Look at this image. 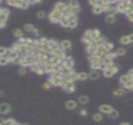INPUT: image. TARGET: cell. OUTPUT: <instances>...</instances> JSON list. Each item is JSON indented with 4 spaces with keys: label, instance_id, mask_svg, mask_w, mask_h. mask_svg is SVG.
Here are the masks:
<instances>
[{
    "label": "cell",
    "instance_id": "1",
    "mask_svg": "<svg viewBox=\"0 0 133 125\" xmlns=\"http://www.w3.org/2000/svg\"><path fill=\"white\" fill-rule=\"evenodd\" d=\"M115 2H111V1H102V3L101 5V8L102 9V11L104 12H108L111 9V4L114 3Z\"/></svg>",
    "mask_w": 133,
    "mask_h": 125
},
{
    "label": "cell",
    "instance_id": "2",
    "mask_svg": "<svg viewBox=\"0 0 133 125\" xmlns=\"http://www.w3.org/2000/svg\"><path fill=\"white\" fill-rule=\"evenodd\" d=\"M11 111V106L7 103L0 104V113L1 114H7Z\"/></svg>",
    "mask_w": 133,
    "mask_h": 125
},
{
    "label": "cell",
    "instance_id": "3",
    "mask_svg": "<svg viewBox=\"0 0 133 125\" xmlns=\"http://www.w3.org/2000/svg\"><path fill=\"white\" fill-rule=\"evenodd\" d=\"M66 7H67V5L65 4L64 2H59L58 3H56L55 6V9L58 10L59 12H62V14L65 12Z\"/></svg>",
    "mask_w": 133,
    "mask_h": 125
},
{
    "label": "cell",
    "instance_id": "4",
    "mask_svg": "<svg viewBox=\"0 0 133 125\" xmlns=\"http://www.w3.org/2000/svg\"><path fill=\"white\" fill-rule=\"evenodd\" d=\"M112 110V107L109 105H101V106L99 107V110L101 112V113H109L111 110Z\"/></svg>",
    "mask_w": 133,
    "mask_h": 125
},
{
    "label": "cell",
    "instance_id": "5",
    "mask_svg": "<svg viewBox=\"0 0 133 125\" xmlns=\"http://www.w3.org/2000/svg\"><path fill=\"white\" fill-rule=\"evenodd\" d=\"M76 106H77V103L75 101H72V100H69L65 103V107L69 110H73L75 108H76Z\"/></svg>",
    "mask_w": 133,
    "mask_h": 125
},
{
    "label": "cell",
    "instance_id": "6",
    "mask_svg": "<svg viewBox=\"0 0 133 125\" xmlns=\"http://www.w3.org/2000/svg\"><path fill=\"white\" fill-rule=\"evenodd\" d=\"M102 63L105 66L106 68H108L109 67H111V66L114 65L112 60H111V59H108V58H105V57L102 60Z\"/></svg>",
    "mask_w": 133,
    "mask_h": 125
},
{
    "label": "cell",
    "instance_id": "7",
    "mask_svg": "<svg viewBox=\"0 0 133 125\" xmlns=\"http://www.w3.org/2000/svg\"><path fill=\"white\" fill-rule=\"evenodd\" d=\"M64 88L68 92H73L75 91V85L73 84V83H68Z\"/></svg>",
    "mask_w": 133,
    "mask_h": 125
},
{
    "label": "cell",
    "instance_id": "8",
    "mask_svg": "<svg viewBox=\"0 0 133 125\" xmlns=\"http://www.w3.org/2000/svg\"><path fill=\"white\" fill-rule=\"evenodd\" d=\"M61 46L62 49H69L71 47V42L69 40H64L61 42Z\"/></svg>",
    "mask_w": 133,
    "mask_h": 125
},
{
    "label": "cell",
    "instance_id": "9",
    "mask_svg": "<svg viewBox=\"0 0 133 125\" xmlns=\"http://www.w3.org/2000/svg\"><path fill=\"white\" fill-rule=\"evenodd\" d=\"M59 80H60V78H57V77L51 76V77H50L48 81L51 83V84L55 85V86H57V85L59 84Z\"/></svg>",
    "mask_w": 133,
    "mask_h": 125
},
{
    "label": "cell",
    "instance_id": "10",
    "mask_svg": "<svg viewBox=\"0 0 133 125\" xmlns=\"http://www.w3.org/2000/svg\"><path fill=\"white\" fill-rule=\"evenodd\" d=\"M116 21V18L114 15H111V14H108L106 16V22L108 23V24H113Z\"/></svg>",
    "mask_w": 133,
    "mask_h": 125
},
{
    "label": "cell",
    "instance_id": "11",
    "mask_svg": "<svg viewBox=\"0 0 133 125\" xmlns=\"http://www.w3.org/2000/svg\"><path fill=\"white\" fill-rule=\"evenodd\" d=\"M125 9V6L124 5H123L122 2H119V3H118V5L117 6H116L115 11H116V12H121V13H124Z\"/></svg>",
    "mask_w": 133,
    "mask_h": 125
},
{
    "label": "cell",
    "instance_id": "12",
    "mask_svg": "<svg viewBox=\"0 0 133 125\" xmlns=\"http://www.w3.org/2000/svg\"><path fill=\"white\" fill-rule=\"evenodd\" d=\"M78 100L79 102V103H81V104H86V103H88L89 99V98L86 96V95H82V96L79 97Z\"/></svg>",
    "mask_w": 133,
    "mask_h": 125
},
{
    "label": "cell",
    "instance_id": "13",
    "mask_svg": "<svg viewBox=\"0 0 133 125\" xmlns=\"http://www.w3.org/2000/svg\"><path fill=\"white\" fill-rule=\"evenodd\" d=\"M120 42L121 44L123 45H127V44H129V43H131V42L130 40H129V38H128V36H122V37L120 39Z\"/></svg>",
    "mask_w": 133,
    "mask_h": 125
},
{
    "label": "cell",
    "instance_id": "14",
    "mask_svg": "<svg viewBox=\"0 0 133 125\" xmlns=\"http://www.w3.org/2000/svg\"><path fill=\"white\" fill-rule=\"evenodd\" d=\"M108 114V116L112 118V119H115V118H117L118 117V111L117 110H111V112H110Z\"/></svg>",
    "mask_w": 133,
    "mask_h": 125
},
{
    "label": "cell",
    "instance_id": "15",
    "mask_svg": "<svg viewBox=\"0 0 133 125\" xmlns=\"http://www.w3.org/2000/svg\"><path fill=\"white\" fill-rule=\"evenodd\" d=\"M59 23H60V24L62 26V27L64 28H68V24H69V21L66 20L65 17H64V15H63V17L60 19V21H59Z\"/></svg>",
    "mask_w": 133,
    "mask_h": 125
},
{
    "label": "cell",
    "instance_id": "16",
    "mask_svg": "<svg viewBox=\"0 0 133 125\" xmlns=\"http://www.w3.org/2000/svg\"><path fill=\"white\" fill-rule=\"evenodd\" d=\"M92 38H101V31L98 29H94V31H92Z\"/></svg>",
    "mask_w": 133,
    "mask_h": 125
},
{
    "label": "cell",
    "instance_id": "17",
    "mask_svg": "<svg viewBox=\"0 0 133 125\" xmlns=\"http://www.w3.org/2000/svg\"><path fill=\"white\" fill-rule=\"evenodd\" d=\"M103 45H104V49L108 52H110L111 50H112L113 48H114V45H113V44L110 43V42H106V43H104V44H103Z\"/></svg>",
    "mask_w": 133,
    "mask_h": 125
},
{
    "label": "cell",
    "instance_id": "18",
    "mask_svg": "<svg viewBox=\"0 0 133 125\" xmlns=\"http://www.w3.org/2000/svg\"><path fill=\"white\" fill-rule=\"evenodd\" d=\"M88 77L92 79V80H96L99 77V74L97 73V71H92L90 74L88 75Z\"/></svg>",
    "mask_w": 133,
    "mask_h": 125
},
{
    "label": "cell",
    "instance_id": "19",
    "mask_svg": "<svg viewBox=\"0 0 133 125\" xmlns=\"http://www.w3.org/2000/svg\"><path fill=\"white\" fill-rule=\"evenodd\" d=\"M13 35H14L16 37H17V38H20L23 36V32L21 31L20 29H18V28H16L14 29V30L13 31Z\"/></svg>",
    "mask_w": 133,
    "mask_h": 125
},
{
    "label": "cell",
    "instance_id": "20",
    "mask_svg": "<svg viewBox=\"0 0 133 125\" xmlns=\"http://www.w3.org/2000/svg\"><path fill=\"white\" fill-rule=\"evenodd\" d=\"M88 74L85 73V72H81V73L77 74V79H79V80H86Z\"/></svg>",
    "mask_w": 133,
    "mask_h": 125
},
{
    "label": "cell",
    "instance_id": "21",
    "mask_svg": "<svg viewBox=\"0 0 133 125\" xmlns=\"http://www.w3.org/2000/svg\"><path fill=\"white\" fill-rule=\"evenodd\" d=\"M49 20H50V21H51V22L55 23H55L59 22V21H60V19H59L58 17L54 16V15L51 14H50V15H49Z\"/></svg>",
    "mask_w": 133,
    "mask_h": 125
},
{
    "label": "cell",
    "instance_id": "22",
    "mask_svg": "<svg viewBox=\"0 0 133 125\" xmlns=\"http://www.w3.org/2000/svg\"><path fill=\"white\" fill-rule=\"evenodd\" d=\"M69 6L70 7H76V6H79V3L78 1H75V0H72V1H70L69 2H66Z\"/></svg>",
    "mask_w": 133,
    "mask_h": 125
},
{
    "label": "cell",
    "instance_id": "23",
    "mask_svg": "<svg viewBox=\"0 0 133 125\" xmlns=\"http://www.w3.org/2000/svg\"><path fill=\"white\" fill-rule=\"evenodd\" d=\"M24 30H25L26 31L31 32V31H33V29L34 28V25L31 24H26L24 25Z\"/></svg>",
    "mask_w": 133,
    "mask_h": 125
},
{
    "label": "cell",
    "instance_id": "24",
    "mask_svg": "<svg viewBox=\"0 0 133 125\" xmlns=\"http://www.w3.org/2000/svg\"><path fill=\"white\" fill-rule=\"evenodd\" d=\"M123 87H124L125 88H126L127 90H132V88H133L132 81H129L127 82L126 84H123Z\"/></svg>",
    "mask_w": 133,
    "mask_h": 125
},
{
    "label": "cell",
    "instance_id": "25",
    "mask_svg": "<svg viewBox=\"0 0 133 125\" xmlns=\"http://www.w3.org/2000/svg\"><path fill=\"white\" fill-rule=\"evenodd\" d=\"M93 119H94V121H97V122H99V121L102 120L103 119V116L101 114V113H96L94 115V117H93Z\"/></svg>",
    "mask_w": 133,
    "mask_h": 125
},
{
    "label": "cell",
    "instance_id": "26",
    "mask_svg": "<svg viewBox=\"0 0 133 125\" xmlns=\"http://www.w3.org/2000/svg\"><path fill=\"white\" fill-rule=\"evenodd\" d=\"M116 55L117 56H123L126 53V49L125 48H119L117 51H116Z\"/></svg>",
    "mask_w": 133,
    "mask_h": 125
},
{
    "label": "cell",
    "instance_id": "27",
    "mask_svg": "<svg viewBox=\"0 0 133 125\" xmlns=\"http://www.w3.org/2000/svg\"><path fill=\"white\" fill-rule=\"evenodd\" d=\"M120 81H121V83L122 84V85L126 84L127 82H128L129 80H128L127 75H122V76H121V77H120Z\"/></svg>",
    "mask_w": 133,
    "mask_h": 125
},
{
    "label": "cell",
    "instance_id": "28",
    "mask_svg": "<svg viewBox=\"0 0 133 125\" xmlns=\"http://www.w3.org/2000/svg\"><path fill=\"white\" fill-rule=\"evenodd\" d=\"M102 3V1H96V0H93V1L89 2V4H90L93 7H95V6H101Z\"/></svg>",
    "mask_w": 133,
    "mask_h": 125
},
{
    "label": "cell",
    "instance_id": "29",
    "mask_svg": "<svg viewBox=\"0 0 133 125\" xmlns=\"http://www.w3.org/2000/svg\"><path fill=\"white\" fill-rule=\"evenodd\" d=\"M123 94H124V91L122 89H117L114 91V95L116 97H120L123 95Z\"/></svg>",
    "mask_w": 133,
    "mask_h": 125
},
{
    "label": "cell",
    "instance_id": "30",
    "mask_svg": "<svg viewBox=\"0 0 133 125\" xmlns=\"http://www.w3.org/2000/svg\"><path fill=\"white\" fill-rule=\"evenodd\" d=\"M107 69H108L109 70H111V73L114 74H116L117 72L118 71V67H116V66H114V65H112V66H111V67H108Z\"/></svg>",
    "mask_w": 133,
    "mask_h": 125
},
{
    "label": "cell",
    "instance_id": "31",
    "mask_svg": "<svg viewBox=\"0 0 133 125\" xmlns=\"http://www.w3.org/2000/svg\"><path fill=\"white\" fill-rule=\"evenodd\" d=\"M93 12L95 14H100L102 13V9L101 6H95V7H93Z\"/></svg>",
    "mask_w": 133,
    "mask_h": 125
},
{
    "label": "cell",
    "instance_id": "32",
    "mask_svg": "<svg viewBox=\"0 0 133 125\" xmlns=\"http://www.w3.org/2000/svg\"><path fill=\"white\" fill-rule=\"evenodd\" d=\"M77 26V21H69V24H68V28H74Z\"/></svg>",
    "mask_w": 133,
    "mask_h": 125
},
{
    "label": "cell",
    "instance_id": "33",
    "mask_svg": "<svg viewBox=\"0 0 133 125\" xmlns=\"http://www.w3.org/2000/svg\"><path fill=\"white\" fill-rule=\"evenodd\" d=\"M79 11H80V7H79V6H76V7H71V9H70V13H72V14H76V15Z\"/></svg>",
    "mask_w": 133,
    "mask_h": 125
},
{
    "label": "cell",
    "instance_id": "34",
    "mask_svg": "<svg viewBox=\"0 0 133 125\" xmlns=\"http://www.w3.org/2000/svg\"><path fill=\"white\" fill-rule=\"evenodd\" d=\"M104 75L106 77H111L113 76V74L111 73V70H108V69H105V70H104Z\"/></svg>",
    "mask_w": 133,
    "mask_h": 125
},
{
    "label": "cell",
    "instance_id": "35",
    "mask_svg": "<svg viewBox=\"0 0 133 125\" xmlns=\"http://www.w3.org/2000/svg\"><path fill=\"white\" fill-rule=\"evenodd\" d=\"M29 6H30V1H23V3L20 6V8L25 9H27L29 7Z\"/></svg>",
    "mask_w": 133,
    "mask_h": 125
},
{
    "label": "cell",
    "instance_id": "36",
    "mask_svg": "<svg viewBox=\"0 0 133 125\" xmlns=\"http://www.w3.org/2000/svg\"><path fill=\"white\" fill-rule=\"evenodd\" d=\"M48 41L46 38H41V39L39 40L40 44H41L42 45H48Z\"/></svg>",
    "mask_w": 133,
    "mask_h": 125
},
{
    "label": "cell",
    "instance_id": "37",
    "mask_svg": "<svg viewBox=\"0 0 133 125\" xmlns=\"http://www.w3.org/2000/svg\"><path fill=\"white\" fill-rule=\"evenodd\" d=\"M37 16L39 18V19H42L44 18L45 16V12L43 11V10H41V11H38V14H37Z\"/></svg>",
    "mask_w": 133,
    "mask_h": 125
},
{
    "label": "cell",
    "instance_id": "38",
    "mask_svg": "<svg viewBox=\"0 0 133 125\" xmlns=\"http://www.w3.org/2000/svg\"><path fill=\"white\" fill-rule=\"evenodd\" d=\"M9 62V60L7 58L5 57H1L0 58V65H6Z\"/></svg>",
    "mask_w": 133,
    "mask_h": 125
},
{
    "label": "cell",
    "instance_id": "39",
    "mask_svg": "<svg viewBox=\"0 0 133 125\" xmlns=\"http://www.w3.org/2000/svg\"><path fill=\"white\" fill-rule=\"evenodd\" d=\"M2 14V15H5V16H9V10L7 9V8H3V9H1V14Z\"/></svg>",
    "mask_w": 133,
    "mask_h": 125
},
{
    "label": "cell",
    "instance_id": "40",
    "mask_svg": "<svg viewBox=\"0 0 133 125\" xmlns=\"http://www.w3.org/2000/svg\"><path fill=\"white\" fill-rule=\"evenodd\" d=\"M93 38H89V37H86V36H84L83 37V38L82 39V42H84L86 44H88L89 42L91 41V39H92Z\"/></svg>",
    "mask_w": 133,
    "mask_h": 125
},
{
    "label": "cell",
    "instance_id": "41",
    "mask_svg": "<svg viewBox=\"0 0 133 125\" xmlns=\"http://www.w3.org/2000/svg\"><path fill=\"white\" fill-rule=\"evenodd\" d=\"M26 73V70H25L24 68H20V69H19V70H18V74H19V75H21V76H23V75H24Z\"/></svg>",
    "mask_w": 133,
    "mask_h": 125
},
{
    "label": "cell",
    "instance_id": "42",
    "mask_svg": "<svg viewBox=\"0 0 133 125\" xmlns=\"http://www.w3.org/2000/svg\"><path fill=\"white\" fill-rule=\"evenodd\" d=\"M51 83H50L49 81H48V82H46V83L44 84V85H43V88H44V89H49V88H51Z\"/></svg>",
    "mask_w": 133,
    "mask_h": 125
},
{
    "label": "cell",
    "instance_id": "43",
    "mask_svg": "<svg viewBox=\"0 0 133 125\" xmlns=\"http://www.w3.org/2000/svg\"><path fill=\"white\" fill-rule=\"evenodd\" d=\"M18 43L26 45V38H24V37H20V38H19Z\"/></svg>",
    "mask_w": 133,
    "mask_h": 125
},
{
    "label": "cell",
    "instance_id": "44",
    "mask_svg": "<svg viewBox=\"0 0 133 125\" xmlns=\"http://www.w3.org/2000/svg\"><path fill=\"white\" fill-rule=\"evenodd\" d=\"M84 36H86V37L92 38V31H91V30H87V31H86L85 34H84Z\"/></svg>",
    "mask_w": 133,
    "mask_h": 125
},
{
    "label": "cell",
    "instance_id": "45",
    "mask_svg": "<svg viewBox=\"0 0 133 125\" xmlns=\"http://www.w3.org/2000/svg\"><path fill=\"white\" fill-rule=\"evenodd\" d=\"M8 19V16H5V15H2V14H0V21H3V22H6L7 21Z\"/></svg>",
    "mask_w": 133,
    "mask_h": 125
},
{
    "label": "cell",
    "instance_id": "46",
    "mask_svg": "<svg viewBox=\"0 0 133 125\" xmlns=\"http://www.w3.org/2000/svg\"><path fill=\"white\" fill-rule=\"evenodd\" d=\"M101 67V64H91V68L94 70H99Z\"/></svg>",
    "mask_w": 133,
    "mask_h": 125
},
{
    "label": "cell",
    "instance_id": "47",
    "mask_svg": "<svg viewBox=\"0 0 133 125\" xmlns=\"http://www.w3.org/2000/svg\"><path fill=\"white\" fill-rule=\"evenodd\" d=\"M6 48H5V47H0V56L4 55V53L6 52Z\"/></svg>",
    "mask_w": 133,
    "mask_h": 125
},
{
    "label": "cell",
    "instance_id": "48",
    "mask_svg": "<svg viewBox=\"0 0 133 125\" xmlns=\"http://www.w3.org/2000/svg\"><path fill=\"white\" fill-rule=\"evenodd\" d=\"M8 5L11 6H15L16 4V0H10V1H8L7 2Z\"/></svg>",
    "mask_w": 133,
    "mask_h": 125
},
{
    "label": "cell",
    "instance_id": "49",
    "mask_svg": "<svg viewBox=\"0 0 133 125\" xmlns=\"http://www.w3.org/2000/svg\"><path fill=\"white\" fill-rule=\"evenodd\" d=\"M23 3V1H16V4H15V6L17 8H20V6Z\"/></svg>",
    "mask_w": 133,
    "mask_h": 125
},
{
    "label": "cell",
    "instance_id": "50",
    "mask_svg": "<svg viewBox=\"0 0 133 125\" xmlns=\"http://www.w3.org/2000/svg\"><path fill=\"white\" fill-rule=\"evenodd\" d=\"M80 114L82 115V116H86V115H87V112H86V110H81Z\"/></svg>",
    "mask_w": 133,
    "mask_h": 125
},
{
    "label": "cell",
    "instance_id": "51",
    "mask_svg": "<svg viewBox=\"0 0 133 125\" xmlns=\"http://www.w3.org/2000/svg\"><path fill=\"white\" fill-rule=\"evenodd\" d=\"M127 16L128 17L129 21H133V20H132V18H133V13H132V14H129L128 15H127Z\"/></svg>",
    "mask_w": 133,
    "mask_h": 125
},
{
    "label": "cell",
    "instance_id": "52",
    "mask_svg": "<svg viewBox=\"0 0 133 125\" xmlns=\"http://www.w3.org/2000/svg\"><path fill=\"white\" fill-rule=\"evenodd\" d=\"M6 26V22H3V21H0V28H4Z\"/></svg>",
    "mask_w": 133,
    "mask_h": 125
},
{
    "label": "cell",
    "instance_id": "53",
    "mask_svg": "<svg viewBox=\"0 0 133 125\" xmlns=\"http://www.w3.org/2000/svg\"><path fill=\"white\" fill-rule=\"evenodd\" d=\"M32 31L34 32L36 35H38V28H34V29H33Z\"/></svg>",
    "mask_w": 133,
    "mask_h": 125
},
{
    "label": "cell",
    "instance_id": "54",
    "mask_svg": "<svg viewBox=\"0 0 133 125\" xmlns=\"http://www.w3.org/2000/svg\"><path fill=\"white\" fill-rule=\"evenodd\" d=\"M128 36L129 40H130V42H132V41H133V35H132V34H130V35H128Z\"/></svg>",
    "mask_w": 133,
    "mask_h": 125
},
{
    "label": "cell",
    "instance_id": "55",
    "mask_svg": "<svg viewBox=\"0 0 133 125\" xmlns=\"http://www.w3.org/2000/svg\"><path fill=\"white\" fill-rule=\"evenodd\" d=\"M3 122H4V120H3L2 117H0V125H2Z\"/></svg>",
    "mask_w": 133,
    "mask_h": 125
},
{
    "label": "cell",
    "instance_id": "56",
    "mask_svg": "<svg viewBox=\"0 0 133 125\" xmlns=\"http://www.w3.org/2000/svg\"><path fill=\"white\" fill-rule=\"evenodd\" d=\"M3 95H4V92H3L2 91H0V97L3 96Z\"/></svg>",
    "mask_w": 133,
    "mask_h": 125
},
{
    "label": "cell",
    "instance_id": "57",
    "mask_svg": "<svg viewBox=\"0 0 133 125\" xmlns=\"http://www.w3.org/2000/svg\"><path fill=\"white\" fill-rule=\"evenodd\" d=\"M120 125H130L128 123H122V124H121Z\"/></svg>",
    "mask_w": 133,
    "mask_h": 125
},
{
    "label": "cell",
    "instance_id": "58",
    "mask_svg": "<svg viewBox=\"0 0 133 125\" xmlns=\"http://www.w3.org/2000/svg\"><path fill=\"white\" fill-rule=\"evenodd\" d=\"M0 14H1V8H0Z\"/></svg>",
    "mask_w": 133,
    "mask_h": 125
}]
</instances>
